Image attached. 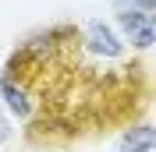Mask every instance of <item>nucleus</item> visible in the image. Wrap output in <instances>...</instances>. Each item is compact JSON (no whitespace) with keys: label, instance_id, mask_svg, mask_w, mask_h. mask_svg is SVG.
Segmentation results:
<instances>
[{"label":"nucleus","instance_id":"f257e3e1","mask_svg":"<svg viewBox=\"0 0 156 152\" xmlns=\"http://www.w3.org/2000/svg\"><path fill=\"white\" fill-rule=\"evenodd\" d=\"M117 21H121V29L128 32V39L138 50L153 46V11H121Z\"/></svg>","mask_w":156,"mask_h":152},{"label":"nucleus","instance_id":"f03ea898","mask_svg":"<svg viewBox=\"0 0 156 152\" xmlns=\"http://www.w3.org/2000/svg\"><path fill=\"white\" fill-rule=\"evenodd\" d=\"M85 46L96 53V57H107V60H114V57H121L124 53V46H121V39L114 36V29L110 25H103V21H92L85 29Z\"/></svg>","mask_w":156,"mask_h":152},{"label":"nucleus","instance_id":"7ed1b4c3","mask_svg":"<svg viewBox=\"0 0 156 152\" xmlns=\"http://www.w3.org/2000/svg\"><path fill=\"white\" fill-rule=\"evenodd\" d=\"M0 92H4V99H7L11 113H18V117H29V113H32V99H29V92H25L21 85H14L11 78H0Z\"/></svg>","mask_w":156,"mask_h":152},{"label":"nucleus","instance_id":"20e7f679","mask_svg":"<svg viewBox=\"0 0 156 152\" xmlns=\"http://www.w3.org/2000/svg\"><path fill=\"white\" fill-rule=\"evenodd\" d=\"M124 152H149V145H153V127H135V131H128L124 134Z\"/></svg>","mask_w":156,"mask_h":152},{"label":"nucleus","instance_id":"39448f33","mask_svg":"<svg viewBox=\"0 0 156 152\" xmlns=\"http://www.w3.org/2000/svg\"><path fill=\"white\" fill-rule=\"evenodd\" d=\"M121 11H153V0H110Z\"/></svg>","mask_w":156,"mask_h":152},{"label":"nucleus","instance_id":"423d86ee","mask_svg":"<svg viewBox=\"0 0 156 152\" xmlns=\"http://www.w3.org/2000/svg\"><path fill=\"white\" fill-rule=\"evenodd\" d=\"M11 138V124H7V117H4V110H0V145Z\"/></svg>","mask_w":156,"mask_h":152}]
</instances>
